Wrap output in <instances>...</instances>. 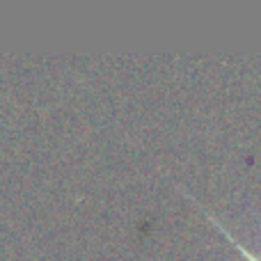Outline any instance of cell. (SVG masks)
<instances>
[{
    "label": "cell",
    "instance_id": "obj_1",
    "mask_svg": "<svg viewBox=\"0 0 261 261\" xmlns=\"http://www.w3.org/2000/svg\"><path fill=\"white\" fill-rule=\"evenodd\" d=\"M236 248L241 250V254H243V257L248 259V261H261V257H257V254H252V252H248V250H245L243 245H239V243H236Z\"/></svg>",
    "mask_w": 261,
    "mask_h": 261
}]
</instances>
